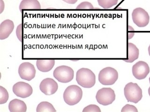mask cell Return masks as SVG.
<instances>
[{"label":"cell","instance_id":"obj_23","mask_svg":"<svg viewBox=\"0 0 150 112\" xmlns=\"http://www.w3.org/2000/svg\"><path fill=\"white\" fill-rule=\"evenodd\" d=\"M22 23H20V25H19L18 26V27L16 28V34L17 37H18V39L19 40V41L20 42H22Z\"/></svg>","mask_w":150,"mask_h":112},{"label":"cell","instance_id":"obj_25","mask_svg":"<svg viewBox=\"0 0 150 112\" xmlns=\"http://www.w3.org/2000/svg\"><path fill=\"white\" fill-rule=\"evenodd\" d=\"M1 12H0V13H1L3 12L4 9V3L2 4V0H1Z\"/></svg>","mask_w":150,"mask_h":112},{"label":"cell","instance_id":"obj_11","mask_svg":"<svg viewBox=\"0 0 150 112\" xmlns=\"http://www.w3.org/2000/svg\"><path fill=\"white\" fill-rule=\"evenodd\" d=\"M58 88L57 83L52 78H45L40 84V90L46 95L54 94L57 91Z\"/></svg>","mask_w":150,"mask_h":112},{"label":"cell","instance_id":"obj_19","mask_svg":"<svg viewBox=\"0 0 150 112\" xmlns=\"http://www.w3.org/2000/svg\"><path fill=\"white\" fill-rule=\"evenodd\" d=\"M9 95L5 88L0 86V104H5L8 101Z\"/></svg>","mask_w":150,"mask_h":112},{"label":"cell","instance_id":"obj_20","mask_svg":"<svg viewBox=\"0 0 150 112\" xmlns=\"http://www.w3.org/2000/svg\"><path fill=\"white\" fill-rule=\"evenodd\" d=\"M83 112H100V109L97 106L95 105H90L86 106L83 110Z\"/></svg>","mask_w":150,"mask_h":112},{"label":"cell","instance_id":"obj_12","mask_svg":"<svg viewBox=\"0 0 150 112\" xmlns=\"http://www.w3.org/2000/svg\"><path fill=\"white\" fill-rule=\"evenodd\" d=\"M14 24L13 21L7 19L3 21L0 25V40L7 39L13 32Z\"/></svg>","mask_w":150,"mask_h":112},{"label":"cell","instance_id":"obj_22","mask_svg":"<svg viewBox=\"0 0 150 112\" xmlns=\"http://www.w3.org/2000/svg\"><path fill=\"white\" fill-rule=\"evenodd\" d=\"M122 112H138L137 108L135 107V106H134L133 105H129V104H127L126 105L123 107L122 108Z\"/></svg>","mask_w":150,"mask_h":112},{"label":"cell","instance_id":"obj_8","mask_svg":"<svg viewBox=\"0 0 150 112\" xmlns=\"http://www.w3.org/2000/svg\"><path fill=\"white\" fill-rule=\"evenodd\" d=\"M18 74L22 79L30 81L35 77L36 69L32 63L25 62L20 64L19 67Z\"/></svg>","mask_w":150,"mask_h":112},{"label":"cell","instance_id":"obj_7","mask_svg":"<svg viewBox=\"0 0 150 112\" xmlns=\"http://www.w3.org/2000/svg\"><path fill=\"white\" fill-rule=\"evenodd\" d=\"M133 21L139 27L146 26L150 21V16L147 11L141 8L134 9L132 13Z\"/></svg>","mask_w":150,"mask_h":112},{"label":"cell","instance_id":"obj_13","mask_svg":"<svg viewBox=\"0 0 150 112\" xmlns=\"http://www.w3.org/2000/svg\"><path fill=\"white\" fill-rule=\"evenodd\" d=\"M55 64L53 59L38 60L36 66L38 69L42 72H47L53 69Z\"/></svg>","mask_w":150,"mask_h":112},{"label":"cell","instance_id":"obj_24","mask_svg":"<svg viewBox=\"0 0 150 112\" xmlns=\"http://www.w3.org/2000/svg\"><path fill=\"white\" fill-rule=\"evenodd\" d=\"M62 1L67 4H76L77 1V0H62Z\"/></svg>","mask_w":150,"mask_h":112},{"label":"cell","instance_id":"obj_3","mask_svg":"<svg viewBox=\"0 0 150 112\" xmlns=\"http://www.w3.org/2000/svg\"><path fill=\"white\" fill-rule=\"evenodd\" d=\"M124 95L128 102L137 103L143 97L142 90L136 83H128L124 87Z\"/></svg>","mask_w":150,"mask_h":112},{"label":"cell","instance_id":"obj_16","mask_svg":"<svg viewBox=\"0 0 150 112\" xmlns=\"http://www.w3.org/2000/svg\"><path fill=\"white\" fill-rule=\"evenodd\" d=\"M41 9V5L38 0H23L19 5V9Z\"/></svg>","mask_w":150,"mask_h":112},{"label":"cell","instance_id":"obj_2","mask_svg":"<svg viewBox=\"0 0 150 112\" xmlns=\"http://www.w3.org/2000/svg\"><path fill=\"white\" fill-rule=\"evenodd\" d=\"M83 97L81 88L76 85H70L65 90L63 99L68 105L74 106L79 103Z\"/></svg>","mask_w":150,"mask_h":112},{"label":"cell","instance_id":"obj_26","mask_svg":"<svg viewBox=\"0 0 150 112\" xmlns=\"http://www.w3.org/2000/svg\"><path fill=\"white\" fill-rule=\"evenodd\" d=\"M148 53H149V55L150 56V45L148 47Z\"/></svg>","mask_w":150,"mask_h":112},{"label":"cell","instance_id":"obj_5","mask_svg":"<svg viewBox=\"0 0 150 112\" xmlns=\"http://www.w3.org/2000/svg\"><path fill=\"white\" fill-rule=\"evenodd\" d=\"M53 75L59 82L62 83H69L74 78V70L69 67L62 65L58 67L54 71Z\"/></svg>","mask_w":150,"mask_h":112},{"label":"cell","instance_id":"obj_18","mask_svg":"<svg viewBox=\"0 0 150 112\" xmlns=\"http://www.w3.org/2000/svg\"><path fill=\"white\" fill-rule=\"evenodd\" d=\"M118 1V0H98L99 5L105 9L111 8L116 5Z\"/></svg>","mask_w":150,"mask_h":112},{"label":"cell","instance_id":"obj_10","mask_svg":"<svg viewBox=\"0 0 150 112\" xmlns=\"http://www.w3.org/2000/svg\"><path fill=\"white\" fill-rule=\"evenodd\" d=\"M150 72V68L147 63L143 61H139L132 67V73L134 77L138 80L146 78Z\"/></svg>","mask_w":150,"mask_h":112},{"label":"cell","instance_id":"obj_1","mask_svg":"<svg viewBox=\"0 0 150 112\" xmlns=\"http://www.w3.org/2000/svg\"><path fill=\"white\" fill-rule=\"evenodd\" d=\"M76 81L78 84L83 87L90 88L95 85L96 76L90 69L81 68L76 72Z\"/></svg>","mask_w":150,"mask_h":112},{"label":"cell","instance_id":"obj_9","mask_svg":"<svg viewBox=\"0 0 150 112\" xmlns=\"http://www.w3.org/2000/svg\"><path fill=\"white\" fill-rule=\"evenodd\" d=\"M14 94L21 98H26L33 94L32 87L28 83L19 82L14 84L13 86Z\"/></svg>","mask_w":150,"mask_h":112},{"label":"cell","instance_id":"obj_4","mask_svg":"<svg viewBox=\"0 0 150 112\" xmlns=\"http://www.w3.org/2000/svg\"><path fill=\"white\" fill-rule=\"evenodd\" d=\"M118 78V72L111 67L102 69L98 74V81L103 85H112L116 82Z\"/></svg>","mask_w":150,"mask_h":112},{"label":"cell","instance_id":"obj_14","mask_svg":"<svg viewBox=\"0 0 150 112\" xmlns=\"http://www.w3.org/2000/svg\"><path fill=\"white\" fill-rule=\"evenodd\" d=\"M8 109L11 112H25L27 111V106L23 101L14 99L9 102Z\"/></svg>","mask_w":150,"mask_h":112},{"label":"cell","instance_id":"obj_21","mask_svg":"<svg viewBox=\"0 0 150 112\" xmlns=\"http://www.w3.org/2000/svg\"><path fill=\"white\" fill-rule=\"evenodd\" d=\"M76 9H94V7L90 2L88 1H83L81 2V4L77 6Z\"/></svg>","mask_w":150,"mask_h":112},{"label":"cell","instance_id":"obj_28","mask_svg":"<svg viewBox=\"0 0 150 112\" xmlns=\"http://www.w3.org/2000/svg\"><path fill=\"white\" fill-rule=\"evenodd\" d=\"M149 82H150V78H149Z\"/></svg>","mask_w":150,"mask_h":112},{"label":"cell","instance_id":"obj_15","mask_svg":"<svg viewBox=\"0 0 150 112\" xmlns=\"http://www.w3.org/2000/svg\"><path fill=\"white\" fill-rule=\"evenodd\" d=\"M139 49L134 44L129 43L128 44V59L123 61L131 63L137 59L139 57Z\"/></svg>","mask_w":150,"mask_h":112},{"label":"cell","instance_id":"obj_27","mask_svg":"<svg viewBox=\"0 0 150 112\" xmlns=\"http://www.w3.org/2000/svg\"><path fill=\"white\" fill-rule=\"evenodd\" d=\"M148 94H149V95L150 96V86L149 87V89H148Z\"/></svg>","mask_w":150,"mask_h":112},{"label":"cell","instance_id":"obj_17","mask_svg":"<svg viewBox=\"0 0 150 112\" xmlns=\"http://www.w3.org/2000/svg\"><path fill=\"white\" fill-rule=\"evenodd\" d=\"M36 111L37 112H55L56 110L52 104L48 102H41L38 105Z\"/></svg>","mask_w":150,"mask_h":112},{"label":"cell","instance_id":"obj_6","mask_svg":"<svg viewBox=\"0 0 150 112\" xmlns=\"http://www.w3.org/2000/svg\"><path fill=\"white\" fill-rule=\"evenodd\" d=\"M96 99L98 102L101 105H109L115 101V94L111 88H103L98 91Z\"/></svg>","mask_w":150,"mask_h":112}]
</instances>
